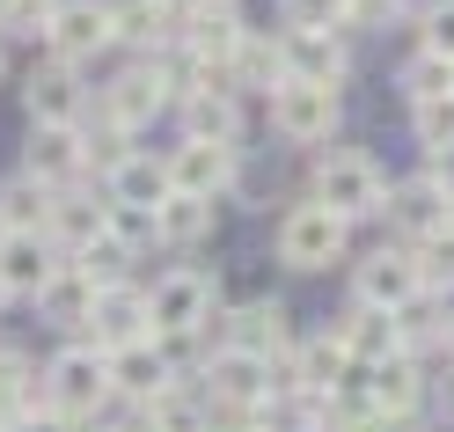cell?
Segmentation results:
<instances>
[{
	"label": "cell",
	"instance_id": "obj_40",
	"mask_svg": "<svg viewBox=\"0 0 454 432\" xmlns=\"http://www.w3.org/2000/svg\"><path fill=\"white\" fill-rule=\"evenodd\" d=\"M411 125H418V147H425V154H433V147H454V96L418 103V110H411Z\"/></svg>",
	"mask_w": 454,
	"mask_h": 432
},
{
	"label": "cell",
	"instance_id": "obj_36",
	"mask_svg": "<svg viewBox=\"0 0 454 432\" xmlns=\"http://www.w3.org/2000/svg\"><path fill=\"white\" fill-rule=\"evenodd\" d=\"M67 264L89 271V279H96V294H103V286H132V271H125V264H132V249H118L110 235H103V242H89L81 256H67Z\"/></svg>",
	"mask_w": 454,
	"mask_h": 432
},
{
	"label": "cell",
	"instance_id": "obj_11",
	"mask_svg": "<svg viewBox=\"0 0 454 432\" xmlns=\"http://www.w3.org/2000/svg\"><path fill=\"white\" fill-rule=\"evenodd\" d=\"M184 139H213V147H235L242 139V103L227 89V74H198L191 67V89H184Z\"/></svg>",
	"mask_w": 454,
	"mask_h": 432
},
{
	"label": "cell",
	"instance_id": "obj_35",
	"mask_svg": "<svg viewBox=\"0 0 454 432\" xmlns=\"http://www.w3.org/2000/svg\"><path fill=\"white\" fill-rule=\"evenodd\" d=\"M257 432H330V411L316 396H264L257 403Z\"/></svg>",
	"mask_w": 454,
	"mask_h": 432
},
{
	"label": "cell",
	"instance_id": "obj_2",
	"mask_svg": "<svg viewBox=\"0 0 454 432\" xmlns=\"http://www.w3.org/2000/svg\"><path fill=\"white\" fill-rule=\"evenodd\" d=\"M184 81H191V59L176 67V59H161V51H147L139 67H125V74L96 96V110H103V118H118L125 132H139L147 118H161L168 103H184Z\"/></svg>",
	"mask_w": 454,
	"mask_h": 432
},
{
	"label": "cell",
	"instance_id": "obj_8",
	"mask_svg": "<svg viewBox=\"0 0 454 432\" xmlns=\"http://www.w3.org/2000/svg\"><path fill=\"white\" fill-rule=\"evenodd\" d=\"M242 15L227 8V0H198V8L176 22V44H184V59L198 67V74H227L235 67V51H242Z\"/></svg>",
	"mask_w": 454,
	"mask_h": 432
},
{
	"label": "cell",
	"instance_id": "obj_13",
	"mask_svg": "<svg viewBox=\"0 0 454 432\" xmlns=\"http://www.w3.org/2000/svg\"><path fill=\"white\" fill-rule=\"evenodd\" d=\"M198 381H206V403H227V411H257V403L271 396V366L249 359V352H227V344H213L206 366H198Z\"/></svg>",
	"mask_w": 454,
	"mask_h": 432
},
{
	"label": "cell",
	"instance_id": "obj_21",
	"mask_svg": "<svg viewBox=\"0 0 454 432\" xmlns=\"http://www.w3.org/2000/svg\"><path fill=\"white\" fill-rule=\"evenodd\" d=\"M286 81H316V89H345V44L337 30H286Z\"/></svg>",
	"mask_w": 454,
	"mask_h": 432
},
{
	"label": "cell",
	"instance_id": "obj_52",
	"mask_svg": "<svg viewBox=\"0 0 454 432\" xmlns=\"http://www.w3.org/2000/svg\"><path fill=\"white\" fill-rule=\"evenodd\" d=\"M0 432H8V425H0Z\"/></svg>",
	"mask_w": 454,
	"mask_h": 432
},
{
	"label": "cell",
	"instance_id": "obj_28",
	"mask_svg": "<svg viewBox=\"0 0 454 432\" xmlns=\"http://www.w3.org/2000/svg\"><path fill=\"white\" fill-rule=\"evenodd\" d=\"M44 411V373L30 352H15V344H0V425H15V418H30Z\"/></svg>",
	"mask_w": 454,
	"mask_h": 432
},
{
	"label": "cell",
	"instance_id": "obj_49",
	"mask_svg": "<svg viewBox=\"0 0 454 432\" xmlns=\"http://www.w3.org/2000/svg\"><path fill=\"white\" fill-rule=\"evenodd\" d=\"M0 308H8V294H0Z\"/></svg>",
	"mask_w": 454,
	"mask_h": 432
},
{
	"label": "cell",
	"instance_id": "obj_42",
	"mask_svg": "<svg viewBox=\"0 0 454 432\" xmlns=\"http://www.w3.org/2000/svg\"><path fill=\"white\" fill-rule=\"evenodd\" d=\"M418 37H425V51L454 59V0H433V8H418Z\"/></svg>",
	"mask_w": 454,
	"mask_h": 432
},
{
	"label": "cell",
	"instance_id": "obj_23",
	"mask_svg": "<svg viewBox=\"0 0 454 432\" xmlns=\"http://www.w3.org/2000/svg\"><path fill=\"white\" fill-rule=\"evenodd\" d=\"M359 373H366V403H374V411L418 418V403H425V366H418L411 352H395V359H381V366H359Z\"/></svg>",
	"mask_w": 454,
	"mask_h": 432
},
{
	"label": "cell",
	"instance_id": "obj_30",
	"mask_svg": "<svg viewBox=\"0 0 454 432\" xmlns=\"http://www.w3.org/2000/svg\"><path fill=\"white\" fill-rule=\"evenodd\" d=\"M110 22H118V44H139V51L176 44V15L161 0H110Z\"/></svg>",
	"mask_w": 454,
	"mask_h": 432
},
{
	"label": "cell",
	"instance_id": "obj_43",
	"mask_svg": "<svg viewBox=\"0 0 454 432\" xmlns=\"http://www.w3.org/2000/svg\"><path fill=\"white\" fill-rule=\"evenodd\" d=\"M403 15V0H345V30H388Z\"/></svg>",
	"mask_w": 454,
	"mask_h": 432
},
{
	"label": "cell",
	"instance_id": "obj_7",
	"mask_svg": "<svg viewBox=\"0 0 454 432\" xmlns=\"http://www.w3.org/2000/svg\"><path fill=\"white\" fill-rule=\"evenodd\" d=\"M425 294V279H418V249H366L359 264H352V301L359 308H381V315H403L411 301Z\"/></svg>",
	"mask_w": 454,
	"mask_h": 432
},
{
	"label": "cell",
	"instance_id": "obj_17",
	"mask_svg": "<svg viewBox=\"0 0 454 432\" xmlns=\"http://www.w3.org/2000/svg\"><path fill=\"white\" fill-rule=\"evenodd\" d=\"M22 103H30V125H81L89 118V96H81V74L67 59H44L22 81Z\"/></svg>",
	"mask_w": 454,
	"mask_h": 432
},
{
	"label": "cell",
	"instance_id": "obj_12",
	"mask_svg": "<svg viewBox=\"0 0 454 432\" xmlns=\"http://www.w3.org/2000/svg\"><path fill=\"white\" fill-rule=\"evenodd\" d=\"M44 44H51V59H67V67H81V59H96V51H110V44H118L110 0H59V15H51Z\"/></svg>",
	"mask_w": 454,
	"mask_h": 432
},
{
	"label": "cell",
	"instance_id": "obj_51",
	"mask_svg": "<svg viewBox=\"0 0 454 432\" xmlns=\"http://www.w3.org/2000/svg\"><path fill=\"white\" fill-rule=\"evenodd\" d=\"M227 8H235V0H227Z\"/></svg>",
	"mask_w": 454,
	"mask_h": 432
},
{
	"label": "cell",
	"instance_id": "obj_6",
	"mask_svg": "<svg viewBox=\"0 0 454 432\" xmlns=\"http://www.w3.org/2000/svg\"><path fill=\"white\" fill-rule=\"evenodd\" d=\"M337 118H345V96L316 89V81H286V89L271 96V132L286 139V147H330Z\"/></svg>",
	"mask_w": 454,
	"mask_h": 432
},
{
	"label": "cell",
	"instance_id": "obj_41",
	"mask_svg": "<svg viewBox=\"0 0 454 432\" xmlns=\"http://www.w3.org/2000/svg\"><path fill=\"white\" fill-rule=\"evenodd\" d=\"M51 15H59V0H0V30H8V37L51 30Z\"/></svg>",
	"mask_w": 454,
	"mask_h": 432
},
{
	"label": "cell",
	"instance_id": "obj_14",
	"mask_svg": "<svg viewBox=\"0 0 454 432\" xmlns=\"http://www.w3.org/2000/svg\"><path fill=\"white\" fill-rule=\"evenodd\" d=\"M388 227L411 235V249H418V242H433V235L454 227V198L433 177H403V184H388Z\"/></svg>",
	"mask_w": 454,
	"mask_h": 432
},
{
	"label": "cell",
	"instance_id": "obj_32",
	"mask_svg": "<svg viewBox=\"0 0 454 432\" xmlns=\"http://www.w3.org/2000/svg\"><path fill=\"white\" fill-rule=\"evenodd\" d=\"M81 154H89V169H103V177H118V169L139 154L132 147V132L118 125V118H103V110H89L81 118Z\"/></svg>",
	"mask_w": 454,
	"mask_h": 432
},
{
	"label": "cell",
	"instance_id": "obj_22",
	"mask_svg": "<svg viewBox=\"0 0 454 432\" xmlns=\"http://www.w3.org/2000/svg\"><path fill=\"white\" fill-rule=\"evenodd\" d=\"M103 213H110V198L96 206L89 191H59V198H51V220H44V242L59 256H81L89 242H103Z\"/></svg>",
	"mask_w": 454,
	"mask_h": 432
},
{
	"label": "cell",
	"instance_id": "obj_16",
	"mask_svg": "<svg viewBox=\"0 0 454 432\" xmlns=\"http://www.w3.org/2000/svg\"><path fill=\"white\" fill-rule=\"evenodd\" d=\"M154 337V315H147V286H103L96 315H89V344L96 352H118V344Z\"/></svg>",
	"mask_w": 454,
	"mask_h": 432
},
{
	"label": "cell",
	"instance_id": "obj_37",
	"mask_svg": "<svg viewBox=\"0 0 454 432\" xmlns=\"http://www.w3.org/2000/svg\"><path fill=\"white\" fill-rule=\"evenodd\" d=\"M103 235L118 242V249H132V256L147 249V242H161V235H154V213H147V206H110V213H103Z\"/></svg>",
	"mask_w": 454,
	"mask_h": 432
},
{
	"label": "cell",
	"instance_id": "obj_25",
	"mask_svg": "<svg viewBox=\"0 0 454 432\" xmlns=\"http://www.w3.org/2000/svg\"><path fill=\"white\" fill-rule=\"evenodd\" d=\"M37 315H44V323H59V330H89V315H96V279L81 271V264H59V279L37 294Z\"/></svg>",
	"mask_w": 454,
	"mask_h": 432
},
{
	"label": "cell",
	"instance_id": "obj_46",
	"mask_svg": "<svg viewBox=\"0 0 454 432\" xmlns=\"http://www.w3.org/2000/svg\"><path fill=\"white\" fill-rule=\"evenodd\" d=\"M161 8H168V15H176V22H184V15L198 8V0H161Z\"/></svg>",
	"mask_w": 454,
	"mask_h": 432
},
{
	"label": "cell",
	"instance_id": "obj_20",
	"mask_svg": "<svg viewBox=\"0 0 454 432\" xmlns=\"http://www.w3.org/2000/svg\"><path fill=\"white\" fill-rule=\"evenodd\" d=\"M330 337L352 352V366H381V359H395V352H403V330H395V315L359 308V301L337 315V330H330Z\"/></svg>",
	"mask_w": 454,
	"mask_h": 432
},
{
	"label": "cell",
	"instance_id": "obj_33",
	"mask_svg": "<svg viewBox=\"0 0 454 432\" xmlns=\"http://www.w3.org/2000/svg\"><path fill=\"white\" fill-rule=\"evenodd\" d=\"M395 330H403V352L418 359V352H433V344H447V337H454V315L440 308V294H418L403 315H395Z\"/></svg>",
	"mask_w": 454,
	"mask_h": 432
},
{
	"label": "cell",
	"instance_id": "obj_1",
	"mask_svg": "<svg viewBox=\"0 0 454 432\" xmlns=\"http://www.w3.org/2000/svg\"><path fill=\"white\" fill-rule=\"evenodd\" d=\"M44 403H51L59 418H74V425L103 418L110 403H118V389H110V352H96L89 337L59 344V352L44 359Z\"/></svg>",
	"mask_w": 454,
	"mask_h": 432
},
{
	"label": "cell",
	"instance_id": "obj_45",
	"mask_svg": "<svg viewBox=\"0 0 454 432\" xmlns=\"http://www.w3.org/2000/svg\"><path fill=\"white\" fill-rule=\"evenodd\" d=\"M425 177H433V184L454 198V147H433V154H425Z\"/></svg>",
	"mask_w": 454,
	"mask_h": 432
},
{
	"label": "cell",
	"instance_id": "obj_48",
	"mask_svg": "<svg viewBox=\"0 0 454 432\" xmlns=\"http://www.w3.org/2000/svg\"><path fill=\"white\" fill-rule=\"evenodd\" d=\"M447 359H454V337H447Z\"/></svg>",
	"mask_w": 454,
	"mask_h": 432
},
{
	"label": "cell",
	"instance_id": "obj_31",
	"mask_svg": "<svg viewBox=\"0 0 454 432\" xmlns=\"http://www.w3.org/2000/svg\"><path fill=\"white\" fill-rule=\"evenodd\" d=\"M103 184H110V206H147V213L168 206V161H154V154H132L118 177H103Z\"/></svg>",
	"mask_w": 454,
	"mask_h": 432
},
{
	"label": "cell",
	"instance_id": "obj_44",
	"mask_svg": "<svg viewBox=\"0 0 454 432\" xmlns=\"http://www.w3.org/2000/svg\"><path fill=\"white\" fill-rule=\"evenodd\" d=\"M8 432H81L74 418H59V411H51V403H44V411H30V418H15Z\"/></svg>",
	"mask_w": 454,
	"mask_h": 432
},
{
	"label": "cell",
	"instance_id": "obj_34",
	"mask_svg": "<svg viewBox=\"0 0 454 432\" xmlns=\"http://www.w3.org/2000/svg\"><path fill=\"white\" fill-rule=\"evenodd\" d=\"M395 89H403L411 96V110L418 103H433V96H454V59H440V51H411V59L403 67H395Z\"/></svg>",
	"mask_w": 454,
	"mask_h": 432
},
{
	"label": "cell",
	"instance_id": "obj_24",
	"mask_svg": "<svg viewBox=\"0 0 454 432\" xmlns=\"http://www.w3.org/2000/svg\"><path fill=\"white\" fill-rule=\"evenodd\" d=\"M118 432H213V403L198 389H184V381H168L154 403H139V418L118 425Z\"/></svg>",
	"mask_w": 454,
	"mask_h": 432
},
{
	"label": "cell",
	"instance_id": "obj_47",
	"mask_svg": "<svg viewBox=\"0 0 454 432\" xmlns=\"http://www.w3.org/2000/svg\"><path fill=\"white\" fill-rule=\"evenodd\" d=\"M0 81H8V51H0Z\"/></svg>",
	"mask_w": 454,
	"mask_h": 432
},
{
	"label": "cell",
	"instance_id": "obj_4",
	"mask_svg": "<svg viewBox=\"0 0 454 432\" xmlns=\"http://www.w3.org/2000/svg\"><path fill=\"white\" fill-rule=\"evenodd\" d=\"M316 206H330L337 220H374V213H388V184H381V169L366 161V154H352V147H330L323 161H316Z\"/></svg>",
	"mask_w": 454,
	"mask_h": 432
},
{
	"label": "cell",
	"instance_id": "obj_19",
	"mask_svg": "<svg viewBox=\"0 0 454 432\" xmlns=\"http://www.w3.org/2000/svg\"><path fill=\"white\" fill-rule=\"evenodd\" d=\"M89 154H81V125H30V147H22V177H37L51 191H67Z\"/></svg>",
	"mask_w": 454,
	"mask_h": 432
},
{
	"label": "cell",
	"instance_id": "obj_39",
	"mask_svg": "<svg viewBox=\"0 0 454 432\" xmlns=\"http://www.w3.org/2000/svg\"><path fill=\"white\" fill-rule=\"evenodd\" d=\"M286 30H345V0H278Z\"/></svg>",
	"mask_w": 454,
	"mask_h": 432
},
{
	"label": "cell",
	"instance_id": "obj_29",
	"mask_svg": "<svg viewBox=\"0 0 454 432\" xmlns=\"http://www.w3.org/2000/svg\"><path fill=\"white\" fill-rule=\"evenodd\" d=\"M51 184L37 177H8L0 184V235H44V220H51Z\"/></svg>",
	"mask_w": 454,
	"mask_h": 432
},
{
	"label": "cell",
	"instance_id": "obj_10",
	"mask_svg": "<svg viewBox=\"0 0 454 432\" xmlns=\"http://www.w3.org/2000/svg\"><path fill=\"white\" fill-rule=\"evenodd\" d=\"M161 161H168V191L176 198H227L242 177V147H213V139H184Z\"/></svg>",
	"mask_w": 454,
	"mask_h": 432
},
{
	"label": "cell",
	"instance_id": "obj_5",
	"mask_svg": "<svg viewBox=\"0 0 454 432\" xmlns=\"http://www.w3.org/2000/svg\"><path fill=\"white\" fill-rule=\"evenodd\" d=\"M345 227H352V220H337L330 206L301 198V206L278 220V235H271V242H278V264H286V271H330L337 256H345Z\"/></svg>",
	"mask_w": 454,
	"mask_h": 432
},
{
	"label": "cell",
	"instance_id": "obj_15",
	"mask_svg": "<svg viewBox=\"0 0 454 432\" xmlns=\"http://www.w3.org/2000/svg\"><path fill=\"white\" fill-rule=\"evenodd\" d=\"M168 381H184L176 373V359L161 352V337H139V344H118V352H110V389H118V403H154Z\"/></svg>",
	"mask_w": 454,
	"mask_h": 432
},
{
	"label": "cell",
	"instance_id": "obj_38",
	"mask_svg": "<svg viewBox=\"0 0 454 432\" xmlns=\"http://www.w3.org/2000/svg\"><path fill=\"white\" fill-rule=\"evenodd\" d=\"M418 279H425V294H454V227L447 235H433V242H418Z\"/></svg>",
	"mask_w": 454,
	"mask_h": 432
},
{
	"label": "cell",
	"instance_id": "obj_26",
	"mask_svg": "<svg viewBox=\"0 0 454 432\" xmlns=\"http://www.w3.org/2000/svg\"><path fill=\"white\" fill-rule=\"evenodd\" d=\"M227 89H264V96H278V89H286V44L264 37V30H249L242 51H235V67H227Z\"/></svg>",
	"mask_w": 454,
	"mask_h": 432
},
{
	"label": "cell",
	"instance_id": "obj_18",
	"mask_svg": "<svg viewBox=\"0 0 454 432\" xmlns=\"http://www.w3.org/2000/svg\"><path fill=\"white\" fill-rule=\"evenodd\" d=\"M67 256L51 249L44 235H0V294L8 301H37L51 279H59Z\"/></svg>",
	"mask_w": 454,
	"mask_h": 432
},
{
	"label": "cell",
	"instance_id": "obj_50",
	"mask_svg": "<svg viewBox=\"0 0 454 432\" xmlns=\"http://www.w3.org/2000/svg\"><path fill=\"white\" fill-rule=\"evenodd\" d=\"M81 432H89V425H81ZM96 432H103V425H96Z\"/></svg>",
	"mask_w": 454,
	"mask_h": 432
},
{
	"label": "cell",
	"instance_id": "obj_9",
	"mask_svg": "<svg viewBox=\"0 0 454 432\" xmlns=\"http://www.w3.org/2000/svg\"><path fill=\"white\" fill-rule=\"evenodd\" d=\"M220 344H227V352H249V359H286L294 352V308L286 301H242L235 315H220Z\"/></svg>",
	"mask_w": 454,
	"mask_h": 432
},
{
	"label": "cell",
	"instance_id": "obj_27",
	"mask_svg": "<svg viewBox=\"0 0 454 432\" xmlns=\"http://www.w3.org/2000/svg\"><path fill=\"white\" fill-rule=\"evenodd\" d=\"M213 227H220V198H176V191H168V206L154 213V235H161L168 249L213 242Z\"/></svg>",
	"mask_w": 454,
	"mask_h": 432
},
{
	"label": "cell",
	"instance_id": "obj_3",
	"mask_svg": "<svg viewBox=\"0 0 454 432\" xmlns=\"http://www.w3.org/2000/svg\"><path fill=\"white\" fill-rule=\"evenodd\" d=\"M213 301H220V271H206V264H176V271H161V279L147 286L154 337H198V330H213V323H220Z\"/></svg>",
	"mask_w": 454,
	"mask_h": 432
}]
</instances>
